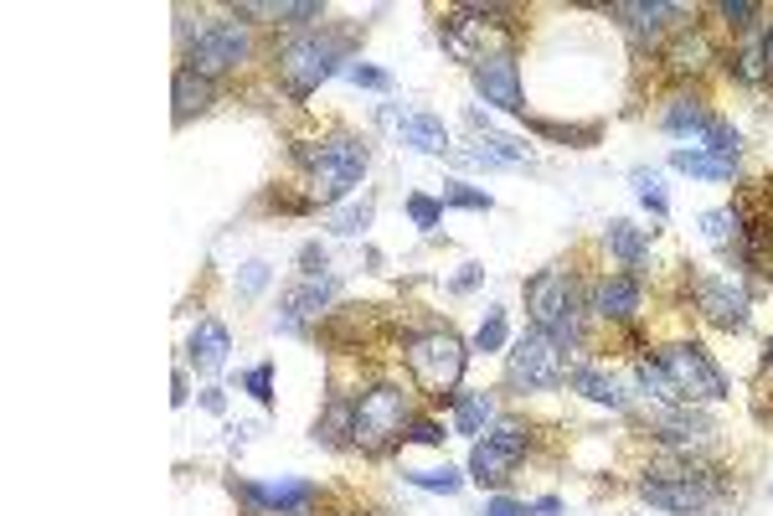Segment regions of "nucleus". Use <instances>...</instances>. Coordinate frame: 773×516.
<instances>
[{
    "label": "nucleus",
    "mask_w": 773,
    "mask_h": 516,
    "mask_svg": "<svg viewBox=\"0 0 773 516\" xmlns=\"http://www.w3.org/2000/svg\"><path fill=\"white\" fill-rule=\"evenodd\" d=\"M505 16H511V5H459V11L438 21V42H444L449 57L480 68L490 57L511 52V21Z\"/></svg>",
    "instance_id": "nucleus-1"
},
{
    "label": "nucleus",
    "mask_w": 773,
    "mask_h": 516,
    "mask_svg": "<svg viewBox=\"0 0 773 516\" xmlns=\"http://www.w3.org/2000/svg\"><path fill=\"white\" fill-rule=\"evenodd\" d=\"M300 166L310 171V202L336 206L340 197H351L361 187V176L371 166V150H367V139L336 135V139H325V145H300Z\"/></svg>",
    "instance_id": "nucleus-2"
},
{
    "label": "nucleus",
    "mask_w": 773,
    "mask_h": 516,
    "mask_svg": "<svg viewBox=\"0 0 773 516\" xmlns=\"http://www.w3.org/2000/svg\"><path fill=\"white\" fill-rule=\"evenodd\" d=\"M407 424H413V397L403 388H392V382H377V388H367V393L356 397L351 445L361 455H386L407 434Z\"/></svg>",
    "instance_id": "nucleus-3"
},
{
    "label": "nucleus",
    "mask_w": 773,
    "mask_h": 516,
    "mask_svg": "<svg viewBox=\"0 0 773 516\" xmlns=\"http://www.w3.org/2000/svg\"><path fill=\"white\" fill-rule=\"evenodd\" d=\"M403 361L407 372H413V382H418L423 393L434 397V403H444V397H455L459 378H464V361H470V346L459 341L455 330H423V336H413V341L403 346Z\"/></svg>",
    "instance_id": "nucleus-4"
},
{
    "label": "nucleus",
    "mask_w": 773,
    "mask_h": 516,
    "mask_svg": "<svg viewBox=\"0 0 773 516\" xmlns=\"http://www.w3.org/2000/svg\"><path fill=\"white\" fill-rule=\"evenodd\" d=\"M526 310H531V326L557 336L562 346L583 336V305H578V284L568 269H541L526 279Z\"/></svg>",
    "instance_id": "nucleus-5"
},
{
    "label": "nucleus",
    "mask_w": 773,
    "mask_h": 516,
    "mask_svg": "<svg viewBox=\"0 0 773 516\" xmlns=\"http://www.w3.org/2000/svg\"><path fill=\"white\" fill-rule=\"evenodd\" d=\"M505 382L516 393H547L557 382H568V346L531 326L522 341L511 346V357H505Z\"/></svg>",
    "instance_id": "nucleus-6"
},
{
    "label": "nucleus",
    "mask_w": 773,
    "mask_h": 516,
    "mask_svg": "<svg viewBox=\"0 0 773 516\" xmlns=\"http://www.w3.org/2000/svg\"><path fill=\"white\" fill-rule=\"evenodd\" d=\"M253 32L248 21H202L197 32H186V68L202 78H222L237 63H248Z\"/></svg>",
    "instance_id": "nucleus-7"
},
{
    "label": "nucleus",
    "mask_w": 773,
    "mask_h": 516,
    "mask_svg": "<svg viewBox=\"0 0 773 516\" xmlns=\"http://www.w3.org/2000/svg\"><path fill=\"white\" fill-rule=\"evenodd\" d=\"M346 57V47H340V36H320V32H304L294 36L284 52H279V78H284V88L294 93V99H310L331 72H336V63Z\"/></svg>",
    "instance_id": "nucleus-8"
},
{
    "label": "nucleus",
    "mask_w": 773,
    "mask_h": 516,
    "mask_svg": "<svg viewBox=\"0 0 773 516\" xmlns=\"http://www.w3.org/2000/svg\"><path fill=\"white\" fill-rule=\"evenodd\" d=\"M660 367H665V378L675 382V393H681V403L686 408H696V403H717V397H727V378L722 367L706 357L696 341H675L660 351Z\"/></svg>",
    "instance_id": "nucleus-9"
},
{
    "label": "nucleus",
    "mask_w": 773,
    "mask_h": 516,
    "mask_svg": "<svg viewBox=\"0 0 773 516\" xmlns=\"http://www.w3.org/2000/svg\"><path fill=\"white\" fill-rule=\"evenodd\" d=\"M526 429L522 424H511V418H495L485 429V439H474V449H470V481H480V485H505L511 481V470L522 464V455H526Z\"/></svg>",
    "instance_id": "nucleus-10"
},
{
    "label": "nucleus",
    "mask_w": 773,
    "mask_h": 516,
    "mask_svg": "<svg viewBox=\"0 0 773 516\" xmlns=\"http://www.w3.org/2000/svg\"><path fill=\"white\" fill-rule=\"evenodd\" d=\"M336 274H300V284L284 294V305H279V321L273 326L284 330V336H304V326L315 321L320 310L336 300Z\"/></svg>",
    "instance_id": "nucleus-11"
},
{
    "label": "nucleus",
    "mask_w": 773,
    "mask_h": 516,
    "mask_svg": "<svg viewBox=\"0 0 773 516\" xmlns=\"http://www.w3.org/2000/svg\"><path fill=\"white\" fill-rule=\"evenodd\" d=\"M614 16L624 21V32L635 42H660L665 32H681L691 11L675 0H624V5H614Z\"/></svg>",
    "instance_id": "nucleus-12"
},
{
    "label": "nucleus",
    "mask_w": 773,
    "mask_h": 516,
    "mask_svg": "<svg viewBox=\"0 0 773 516\" xmlns=\"http://www.w3.org/2000/svg\"><path fill=\"white\" fill-rule=\"evenodd\" d=\"M639 496L660 512H706L717 501V481H675V475H645Z\"/></svg>",
    "instance_id": "nucleus-13"
},
{
    "label": "nucleus",
    "mask_w": 773,
    "mask_h": 516,
    "mask_svg": "<svg viewBox=\"0 0 773 516\" xmlns=\"http://www.w3.org/2000/svg\"><path fill=\"white\" fill-rule=\"evenodd\" d=\"M696 305H702V315L712 326H722V330L748 326V290L732 284V279H717V274L696 279Z\"/></svg>",
    "instance_id": "nucleus-14"
},
{
    "label": "nucleus",
    "mask_w": 773,
    "mask_h": 516,
    "mask_svg": "<svg viewBox=\"0 0 773 516\" xmlns=\"http://www.w3.org/2000/svg\"><path fill=\"white\" fill-rule=\"evenodd\" d=\"M474 93L505 114H526V99H522V72H516V57L505 52V57H490L474 68Z\"/></svg>",
    "instance_id": "nucleus-15"
},
{
    "label": "nucleus",
    "mask_w": 773,
    "mask_h": 516,
    "mask_svg": "<svg viewBox=\"0 0 773 516\" xmlns=\"http://www.w3.org/2000/svg\"><path fill=\"white\" fill-rule=\"evenodd\" d=\"M243 496L258 516H300L310 501L320 496L315 481H253L243 485Z\"/></svg>",
    "instance_id": "nucleus-16"
},
{
    "label": "nucleus",
    "mask_w": 773,
    "mask_h": 516,
    "mask_svg": "<svg viewBox=\"0 0 773 516\" xmlns=\"http://www.w3.org/2000/svg\"><path fill=\"white\" fill-rule=\"evenodd\" d=\"M650 424H656V439L675 455H686V449H702L712 439V424H706L696 408H656L650 413Z\"/></svg>",
    "instance_id": "nucleus-17"
},
{
    "label": "nucleus",
    "mask_w": 773,
    "mask_h": 516,
    "mask_svg": "<svg viewBox=\"0 0 773 516\" xmlns=\"http://www.w3.org/2000/svg\"><path fill=\"white\" fill-rule=\"evenodd\" d=\"M639 305H645L639 274H608L593 284V315H604V321H635Z\"/></svg>",
    "instance_id": "nucleus-18"
},
{
    "label": "nucleus",
    "mask_w": 773,
    "mask_h": 516,
    "mask_svg": "<svg viewBox=\"0 0 773 516\" xmlns=\"http://www.w3.org/2000/svg\"><path fill=\"white\" fill-rule=\"evenodd\" d=\"M227 351H233L227 326H222V321H197L191 341H186V357H191V367H197L202 378H217L222 367H227Z\"/></svg>",
    "instance_id": "nucleus-19"
},
{
    "label": "nucleus",
    "mask_w": 773,
    "mask_h": 516,
    "mask_svg": "<svg viewBox=\"0 0 773 516\" xmlns=\"http://www.w3.org/2000/svg\"><path fill=\"white\" fill-rule=\"evenodd\" d=\"M717 124H722V120H717V114H712L702 99H671V103H665V114H660V130H665V135L696 139V150L712 139V130H717Z\"/></svg>",
    "instance_id": "nucleus-20"
},
{
    "label": "nucleus",
    "mask_w": 773,
    "mask_h": 516,
    "mask_svg": "<svg viewBox=\"0 0 773 516\" xmlns=\"http://www.w3.org/2000/svg\"><path fill=\"white\" fill-rule=\"evenodd\" d=\"M702 233L706 243L722 258H748V217L738 206H717V212H702Z\"/></svg>",
    "instance_id": "nucleus-21"
},
{
    "label": "nucleus",
    "mask_w": 773,
    "mask_h": 516,
    "mask_svg": "<svg viewBox=\"0 0 773 516\" xmlns=\"http://www.w3.org/2000/svg\"><path fill=\"white\" fill-rule=\"evenodd\" d=\"M397 120V139L413 145L418 155H444L449 150V130L438 114H423V109H403V114H392Z\"/></svg>",
    "instance_id": "nucleus-22"
},
{
    "label": "nucleus",
    "mask_w": 773,
    "mask_h": 516,
    "mask_svg": "<svg viewBox=\"0 0 773 516\" xmlns=\"http://www.w3.org/2000/svg\"><path fill=\"white\" fill-rule=\"evenodd\" d=\"M568 388L572 393H583L589 403H604V408H629V397H624V388L614 378H608L604 367H568Z\"/></svg>",
    "instance_id": "nucleus-23"
},
{
    "label": "nucleus",
    "mask_w": 773,
    "mask_h": 516,
    "mask_svg": "<svg viewBox=\"0 0 773 516\" xmlns=\"http://www.w3.org/2000/svg\"><path fill=\"white\" fill-rule=\"evenodd\" d=\"M464 160H474V166H531L537 155H531V145H522V139H505V135H490L485 130V139L474 145V150H464Z\"/></svg>",
    "instance_id": "nucleus-24"
},
{
    "label": "nucleus",
    "mask_w": 773,
    "mask_h": 516,
    "mask_svg": "<svg viewBox=\"0 0 773 516\" xmlns=\"http://www.w3.org/2000/svg\"><path fill=\"white\" fill-rule=\"evenodd\" d=\"M665 63H671L675 72H702L706 63H712V42H706V32L702 26H681V32H675V42L671 47H665Z\"/></svg>",
    "instance_id": "nucleus-25"
},
{
    "label": "nucleus",
    "mask_w": 773,
    "mask_h": 516,
    "mask_svg": "<svg viewBox=\"0 0 773 516\" xmlns=\"http://www.w3.org/2000/svg\"><path fill=\"white\" fill-rule=\"evenodd\" d=\"M604 243H608V254L619 258V263H629V269H639V263L650 258V233L635 223H624V217H614V223L604 227Z\"/></svg>",
    "instance_id": "nucleus-26"
},
{
    "label": "nucleus",
    "mask_w": 773,
    "mask_h": 516,
    "mask_svg": "<svg viewBox=\"0 0 773 516\" xmlns=\"http://www.w3.org/2000/svg\"><path fill=\"white\" fill-rule=\"evenodd\" d=\"M170 99H176V124H186L191 114H202L206 103H212V78L181 68L176 72V83H170Z\"/></svg>",
    "instance_id": "nucleus-27"
},
{
    "label": "nucleus",
    "mask_w": 773,
    "mask_h": 516,
    "mask_svg": "<svg viewBox=\"0 0 773 516\" xmlns=\"http://www.w3.org/2000/svg\"><path fill=\"white\" fill-rule=\"evenodd\" d=\"M671 166L675 171H686V176H702V181H732V171H738L732 160H717V155L696 150V145H691V150H675Z\"/></svg>",
    "instance_id": "nucleus-28"
},
{
    "label": "nucleus",
    "mask_w": 773,
    "mask_h": 516,
    "mask_svg": "<svg viewBox=\"0 0 773 516\" xmlns=\"http://www.w3.org/2000/svg\"><path fill=\"white\" fill-rule=\"evenodd\" d=\"M495 424V397L490 393H464L455 397V429L459 434H480Z\"/></svg>",
    "instance_id": "nucleus-29"
},
{
    "label": "nucleus",
    "mask_w": 773,
    "mask_h": 516,
    "mask_svg": "<svg viewBox=\"0 0 773 516\" xmlns=\"http://www.w3.org/2000/svg\"><path fill=\"white\" fill-rule=\"evenodd\" d=\"M237 16H273V21H284V26H304V21H320L325 11H320L315 0H284V5H243Z\"/></svg>",
    "instance_id": "nucleus-30"
},
{
    "label": "nucleus",
    "mask_w": 773,
    "mask_h": 516,
    "mask_svg": "<svg viewBox=\"0 0 773 516\" xmlns=\"http://www.w3.org/2000/svg\"><path fill=\"white\" fill-rule=\"evenodd\" d=\"M371 212H377V202H371V197H361V202H346V206H331V233H336V238H356V233H367Z\"/></svg>",
    "instance_id": "nucleus-31"
},
{
    "label": "nucleus",
    "mask_w": 773,
    "mask_h": 516,
    "mask_svg": "<svg viewBox=\"0 0 773 516\" xmlns=\"http://www.w3.org/2000/svg\"><path fill=\"white\" fill-rule=\"evenodd\" d=\"M407 485H418V491H438V496H455L459 485H464V475H459L455 464H444V470H403Z\"/></svg>",
    "instance_id": "nucleus-32"
},
{
    "label": "nucleus",
    "mask_w": 773,
    "mask_h": 516,
    "mask_svg": "<svg viewBox=\"0 0 773 516\" xmlns=\"http://www.w3.org/2000/svg\"><path fill=\"white\" fill-rule=\"evenodd\" d=\"M351 408H356V403H331V413L315 424L320 445H346V434H351Z\"/></svg>",
    "instance_id": "nucleus-33"
},
{
    "label": "nucleus",
    "mask_w": 773,
    "mask_h": 516,
    "mask_svg": "<svg viewBox=\"0 0 773 516\" xmlns=\"http://www.w3.org/2000/svg\"><path fill=\"white\" fill-rule=\"evenodd\" d=\"M763 42H769V36H763ZM763 42H758V36H748V47H742L738 57H732V72H738L742 83H758V78L769 72V57H763Z\"/></svg>",
    "instance_id": "nucleus-34"
},
{
    "label": "nucleus",
    "mask_w": 773,
    "mask_h": 516,
    "mask_svg": "<svg viewBox=\"0 0 773 516\" xmlns=\"http://www.w3.org/2000/svg\"><path fill=\"white\" fill-rule=\"evenodd\" d=\"M629 181H635L639 202L650 206V212H656V217H665V212H671V202H665V187H660V176H656V171H645V166H639V171L629 176Z\"/></svg>",
    "instance_id": "nucleus-35"
},
{
    "label": "nucleus",
    "mask_w": 773,
    "mask_h": 516,
    "mask_svg": "<svg viewBox=\"0 0 773 516\" xmlns=\"http://www.w3.org/2000/svg\"><path fill=\"white\" fill-rule=\"evenodd\" d=\"M501 346H505V310L490 305L480 330H474V351H501Z\"/></svg>",
    "instance_id": "nucleus-36"
},
{
    "label": "nucleus",
    "mask_w": 773,
    "mask_h": 516,
    "mask_svg": "<svg viewBox=\"0 0 773 516\" xmlns=\"http://www.w3.org/2000/svg\"><path fill=\"white\" fill-rule=\"evenodd\" d=\"M444 206H464V212H490V197L485 191H474V187H464V181H444Z\"/></svg>",
    "instance_id": "nucleus-37"
},
{
    "label": "nucleus",
    "mask_w": 773,
    "mask_h": 516,
    "mask_svg": "<svg viewBox=\"0 0 773 516\" xmlns=\"http://www.w3.org/2000/svg\"><path fill=\"white\" fill-rule=\"evenodd\" d=\"M407 217L423 227V233H434L438 223H444V202H434V197H423V191H413L407 197Z\"/></svg>",
    "instance_id": "nucleus-38"
},
{
    "label": "nucleus",
    "mask_w": 773,
    "mask_h": 516,
    "mask_svg": "<svg viewBox=\"0 0 773 516\" xmlns=\"http://www.w3.org/2000/svg\"><path fill=\"white\" fill-rule=\"evenodd\" d=\"M407 445H428V449H444V439H449V434H444V424H434V418H413V424H407V434H403Z\"/></svg>",
    "instance_id": "nucleus-39"
},
{
    "label": "nucleus",
    "mask_w": 773,
    "mask_h": 516,
    "mask_svg": "<svg viewBox=\"0 0 773 516\" xmlns=\"http://www.w3.org/2000/svg\"><path fill=\"white\" fill-rule=\"evenodd\" d=\"M269 263H264V258H253V263H243V279H237V294H243V300H253V294H264V284H269Z\"/></svg>",
    "instance_id": "nucleus-40"
},
{
    "label": "nucleus",
    "mask_w": 773,
    "mask_h": 516,
    "mask_svg": "<svg viewBox=\"0 0 773 516\" xmlns=\"http://www.w3.org/2000/svg\"><path fill=\"white\" fill-rule=\"evenodd\" d=\"M346 78H351L356 88H377V93H386V88H392V72L371 68V63H351V68H346Z\"/></svg>",
    "instance_id": "nucleus-41"
},
{
    "label": "nucleus",
    "mask_w": 773,
    "mask_h": 516,
    "mask_svg": "<svg viewBox=\"0 0 773 516\" xmlns=\"http://www.w3.org/2000/svg\"><path fill=\"white\" fill-rule=\"evenodd\" d=\"M243 388H248L264 408H273V367H269V361H264V367H253L248 378H243Z\"/></svg>",
    "instance_id": "nucleus-42"
},
{
    "label": "nucleus",
    "mask_w": 773,
    "mask_h": 516,
    "mask_svg": "<svg viewBox=\"0 0 773 516\" xmlns=\"http://www.w3.org/2000/svg\"><path fill=\"white\" fill-rule=\"evenodd\" d=\"M717 16H722L727 26L748 32V26H753V16H758V5H753V0H722V5H717Z\"/></svg>",
    "instance_id": "nucleus-43"
},
{
    "label": "nucleus",
    "mask_w": 773,
    "mask_h": 516,
    "mask_svg": "<svg viewBox=\"0 0 773 516\" xmlns=\"http://www.w3.org/2000/svg\"><path fill=\"white\" fill-rule=\"evenodd\" d=\"M480 516H531V506H526V501H511V496H490Z\"/></svg>",
    "instance_id": "nucleus-44"
},
{
    "label": "nucleus",
    "mask_w": 773,
    "mask_h": 516,
    "mask_svg": "<svg viewBox=\"0 0 773 516\" xmlns=\"http://www.w3.org/2000/svg\"><path fill=\"white\" fill-rule=\"evenodd\" d=\"M474 284H480V263H464V274H459L455 284H449V290L464 294V290H474Z\"/></svg>",
    "instance_id": "nucleus-45"
},
{
    "label": "nucleus",
    "mask_w": 773,
    "mask_h": 516,
    "mask_svg": "<svg viewBox=\"0 0 773 516\" xmlns=\"http://www.w3.org/2000/svg\"><path fill=\"white\" fill-rule=\"evenodd\" d=\"M202 408H206V413H222V408H227V397H222V388H206V393H202Z\"/></svg>",
    "instance_id": "nucleus-46"
},
{
    "label": "nucleus",
    "mask_w": 773,
    "mask_h": 516,
    "mask_svg": "<svg viewBox=\"0 0 773 516\" xmlns=\"http://www.w3.org/2000/svg\"><path fill=\"white\" fill-rule=\"evenodd\" d=\"M562 512V501L557 496H541V501H531V516H557Z\"/></svg>",
    "instance_id": "nucleus-47"
},
{
    "label": "nucleus",
    "mask_w": 773,
    "mask_h": 516,
    "mask_svg": "<svg viewBox=\"0 0 773 516\" xmlns=\"http://www.w3.org/2000/svg\"><path fill=\"white\" fill-rule=\"evenodd\" d=\"M170 403H186V372H176V382H170Z\"/></svg>",
    "instance_id": "nucleus-48"
},
{
    "label": "nucleus",
    "mask_w": 773,
    "mask_h": 516,
    "mask_svg": "<svg viewBox=\"0 0 773 516\" xmlns=\"http://www.w3.org/2000/svg\"><path fill=\"white\" fill-rule=\"evenodd\" d=\"M763 57H769V72H773V32H769V42H763Z\"/></svg>",
    "instance_id": "nucleus-49"
},
{
    "label": "nucleus",
    "mask_w": 773,
    "mask_h": 516,
    "mask_svg": "<svg viewBox=\"0 0 773 516\" xmlns=\"http://www.w3.org/2000/svg\"><path fill=\"white\" fill-rule=\"evenodd\" d=\"M356 516H377V512H356Z\"/></svg>",
    "instance_id": "nucleus-50"
}]
</instances>
